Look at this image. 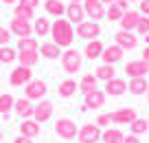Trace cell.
Segmentation results:
<instances>
[{
    "mask_svg": "<svg viewBox=\"0 0 149 143\" xmlns=\"http://www.w3.org/2000/svg\"><path fill=\"white\" fill-rule=\"evenodd\" d=\"M44 9L48 15H55V18H61L66 13V5L61 0H44Z\"/></svg>",
    "mask_w": 149,
    "mask_h": 143,
    "instance_id": "cell-23",
    "label": "cell"
},
{
    "mask_svg": "<svg viewBox=\"0 0 149 143\" xmlns=\"http://www.w3.org/2000/svg\"><path fill=\"white\" fill-rule=\"evenodd\" d=\"M35 22H33V33H35L37 37H46L51 35V22H48L46 18H33Z\"/></svg>",
    "mask_w": 149,
    "mask_h": 143,
    "instance_id": "cell-26",
    "label": "cell"
},
{
    "mask_svg": "<svg viewBox=\"0 0 149 143\" xmlns=\"http://www.w3.org/2000/svg\"><path fill=\"white\" fill-rule=\"evenodd\" d=\"M125 90H127V84L123 82V79H118V77L105 82V95H110V97H118V95H123Z\"/></svg>",
    "mask_w": 149,
    "mask_h": 143,
    "instance_id": "cell-19",
    "label": "cell"
},
{
    "mask_svg": "<svg viewBox=\"0 0 149 143\" xmlns=\"http://www.w3.org/2000/svg\"><path fill=\"white\" fill-rule=\"evenodd\" d=\"M77 137H79V143H99L101 141V128L97 123H86Z\"/></svg>",
    "mask_w": 149,
    "mask_h": 143,
    "instance_id": "cell-6",
    "label": "cell"
},
{
    "mask_svg": "<svg viewBox=\"0 0 149 143\" xmlns=\"http://www.w3.org/2000/svg\"><path fill=\"white\" fill-rule=\"evenodd\" d=\"M130 130H132V134H136V137H138V134H145L149 130V121L145 119V117H136V119L130 123Z\"/></svg>",
    "mask_w": 149,
    "mask_h": 143,
    "instance_id": "cell-31",
    "label": "cell"
},
{
    "mask_svg": "<svg viewBox=\"0 0 149 143\" xmlns=\"http://www.w3.org/2000/svg\"><path fill=\"white\" fill-rule=\"evenodd\" d=\"M127 90L134 92V95H143V92L149 90V84H147L145 77H134V79H130V84H127Z\"/></svg>",
    "mask_w": 149,
    "mask_h": 143,
    "instance_id": "cell-27",
    "label": "cell"
},
{
    "mask_svg": "<svg viewBox=\"0 0 149 143\" xmlns=\"http://www.w3.org/2000/svg\"><path fill=\"white\" fill-rule=\"evenodd\" d=\"M81 53L77 51V49H66L64 53H61V66H64L66 73H79L81 68Z\"/></svg>",
    "mask_w": 149,
    "mask_h": 143,
    "instance_id": "cell-2",
    "label": "cell"
},
{
    "mask_svg": "<svg viewBox=\"0 0 149 143\" xmlns=\"http://www.w3.org/2000/svg\"><path fill=\"white\" fill-rule=\"evenodd\" d=\"M123 143H140V141H138V137H136V134H127V137L123 139Z\"/></svg>",
    "mask_w": 149,
    "mask_h": 143,
    "instance_id": "cell-42",
    "label": "cell"
},
{
    "mask_svg": "<svg viewBox=\"0 0 149 143\" xmlns=\"http://www.w3.org/2000/svg\"><path fill=\"white\" fill-rule=\"evenodd\" d=\"M77 90H79V84L74 82V79H64V82L59 84V88H57V92H59L61 99H70Z\"/></svg>",
    "mask_w": 149,
    "mask_h": 143,
    "instance_id": "cell-22",
    "label": "cell"
},
{
    "mask_svg": "<svg viewBox=\"0 0 149 143\" xmlns=\"http://www.w3.org/2000/svg\"><path fill=\"white\" fill-rule=\"evenodd\" d=\"M97 84H99L97 75H94V73H88V75H84V77H81V82H79V90L84 92V95H88V92L97 90Z\"/></svg>",
    "mask_w": 149,
    "mask_h": 143,
    "instance_id": "cell-24",
    "label": "cell"
},
{
    "mask_svg": "<svg viewBox=\"0 0 149 143\" xmlns=\"http://www.w3.org/2000/svg\"><path fill=\"white\" fill-rule=\"evenodd\" d=\"M147 101H149V90H147Z\"/></svg>",
    "mask_w": 149,
    "mask_h": 143,
    "instance_id": "cell-50",
    "label": "cell"
},
{
    "mask_svg": "<svg viewBox=\"0 0 149 143\" xmlns=\"http://www.w3.org/2000/svg\"><path fill=\"white\" fill-rule=\"evenodd\" d=\"M77 35L81 37V40H99V35H101V24L94 22V20H84V22L77 24Z\"/></svg>",
    "mask_w": 149,
    "mask_h": 143,
    "instance_id": "cell-3",
    "label": "cell"
},
{
    "mask_svg": "<svg viewBox=\"0 0 149 143\" xmlns=\"http://www.w3.org/2000/svg\"><path fill=\"white\" fill-rule=\"evenodd\" d=\"M136 33H138V35H149V15H140Z\"/></svg>",
    "mask_w": 149,
    "mask_h": 143,
    "instance_id": "cell-37",
    "label": "cell"
},
{
    "mask_svg": "<svg viewBox=\"0 0 149 143\" xmlns=\"http://www.w3.org/2000/svg\"><path fill=\"white\" fill-rule=\"evenodd\" d=\"M20 134L29 139H35L40 134V123L35 119H22V125H20Z\"/></svg>",
    "mask_w": 149,
    "mask_h": 143,
    "instance_id": "cell-21",
    "label": "cell"
},
{
    "mask_svg": "<svg viewBox=\"0 0 149 143\" xmlns=\"http://www.w3.org/2000/svg\"><path fill=\"white\" fill-rule=\"evenodd\" d=\"M37 37L29 35V37H20L18 40V51H37Z\"/></svg>",
    "mask_w": 149,
    "mask_h": 143,
    "instance_id": "cell-33",
    "label": "cell"
},
{
    "mask_svg": "<svg viewBox=\"0 0 149 143\" xmlns=\"http://www.w3.org/2000/svg\"><path fill=\"white\" fill-rule=\"evenodd\" d=\"M123 13H127V11H123L121 7L116 5V2H112V5L105 9V18L110 20V22H118V20L123 18Z\"/></svg>",
    "mask_w": 149,
    "mask_h": 143,
    "instance_id": "cell-32",
    "label": "cell"
},
{
    "mask_svg": "<svg viewBox=\"0 0 149 143\" xmlns=\"http://www.w3.org/2000/svg\"><path fill=\"white\" fill-rule=\"evenodd\" d=\"M13 143H33V139H29V137H22V134H20V137L15 139Z\"/></svg>",
    "mask_w": 149,
    "mask_h": 143,
    "instance_id": "cell-43",
    "label": "cell"
},
{
    "mask_svg": "<svg viewBox=\"0 0 149 143\" xmlns=\"http://www.w3.org/2000/svg\"><path fill=\"white\" fill-rule=\"evenodd\" d=\"M114 64H101L97 70H94V75H97L99 82H110V79H114Z\"/></svg>",
    "mask_w": 149,
    "mask_h": 143,
    "instance_id": "cell-30",
    "label": "cell"
},
{
    "mask_svg": "<svg viewBox=\"0 0 149 143\" xmlns=\"http://www.w3.org/2000/svg\"><path fill=\"white\" fill-rule=\"evenodd\" d=\"M40 55L48 57V60H55V57H61V49L55 42H44V44H40Z\"/></svg>",
    "mask_w": 149,
    "mask_h": 143,
    "instance_id": "cell-25",
    "label": "cell"
},
{
    "mask_svg": "<svg viewBox=\"0 0 149 143\" xmlns=\"http://www.w3.org/2000/svg\"><path fill=\"white\" fill-rule=\"evenodd\" d=\"M112 121H114V123H121V125H130L132 121L136 119V110L134 108H121V110H116V112H112Z\"/></svg>",
    "mask_w": 149,
    "mask_h": 143,
    "instance_id": "cell-16",
    "label": "cell"
},
{
    "mask_svg": "<svg viewBox=\"0 0 149 143\" xmlns=\"http://www.w3.org/2000/svg\"><path fill=\"white\" fill-rule=\"evenodd\" d=\"M84 11L90 20L99 22V20L105 15V9H103V2L101 0H84Z\"/></svg>",
    "mask_w": 149,
    "mask_h": 143,
    "instance_id": "cell-9",
    "label": "cell"
},
{
    "mask_svg": "<svg viewBox=\"0 0 149 143\" xmlns=\"http://www.w3.org/2000/svg\"><path fill=\"white\" fill-rule=\"evenodd\" d=\"M0 141H2V130H0Z\"/></svg>",
    "mask_w": 149,
    "mask_h": 143,
    "instance_id": "cell-49",
    "label": "cell"
},
{
    "mask_svg": "<svg viewBox=\"0 0 149 143\" xmlns=\"http://www.w3.org/2000/svg\"><path fill=\"white\" fill-rule=\"evenodd\" d=\"M18 60V53L11 49V46H0V62L2 64H11V62Z\"/></svg>",
    "mask_w": 149,
    "mask_h": 143,
    "instance_id": "cell-35",
    "label": "cell"
},
{
    "mask_svg": "<svg viewBox=\"0 0 149 143\" xmlns=\"http://www.w3.org/2000/svg\"><path fill=\"white\" fill-rule=\"evenodd\" d=\"M127 2H138V0H127Z\"/></svg>",
    "mask_w": 149,
    "mask_h": 143,
    "instance_id": "cell-48",
    "label": "cell"
},
{
    "mask_svg": "<svg viewBox=\"0 0 149 143\" xmlns=\"http://www.w3.org/2000/svg\"><path fill=\"white\" fill-rule=\"evenodd\" d=\"M140 15H149V0L140 2Z\"/></svg>",
    "mask_w": 149,
    "mask_h": 143,
    "instance_id": "cell-41",
    "label": "cell"
},
{
    "mask_svg": "<svg viewBox=\"0 0 149 143\" xmlns=\"http://www.w3.org/2000/svg\"><path fill=\"white\" fill-rule=\"evenodd\" d=\"M103 104H105V92L103 90H92L86 95V101H84V110H97V108H101Z\"/></svg>",
    "mask_w": 149,
    "mask_h": 143,
    "instance_id": "cell-14",
    "label": "cell"
},
{
    "mask_svg": "<svg viewBox=\"0 0 149 143\" xmlns=\"http://www.w3.org/2000/svg\"><path fill=\"white\" fill-rule=\"evenodd\" d=\"M147 121H149V119H147Z\"/></svg>",
    "mask_w": 149,
    "mask_h": 143,
    "instance_id": "cell-51",
    "label": "cell"
},
{
    "mask_svg": "<svg viewBox=\"0 0 149 143\" xmlns=\"http://www.w3.org/2000/svg\"><path fill=\"white\" fill-rule=\"evenodd\" d=\"M11 35H13V33H11L9 29L0 27V46H9V42H11Z\"/></svg>",
    "mask_w": 149,
    "mask_h": 143,
    "instance_id": "cell-38",
    "label": "cell"
},
{
    "mask_svg": "<svg viewBox=\"0 0 149 143\" xmlns=\"http://www.w3.org/2000/svg\"><path fill=\"white\" fill-rule=\"evenodd\" d=\"M9 31L13 33L15 37H29V35H33V24H31V20L13 18V20H11Z\"/></svg>",
    "mask_w": 149,
    "mask_h": 143,
    "instance_id": "cell-8",
    "label": "cell"
},
{
    "mask_svg": "<svg viewBox=\"0 0 149 143\" xmlns=\"http://www.w3.org/2000/svg\"><path fill=\"white\" fill-rule=\"evenodd\" d=\"M20 7H26V9H35L37 5H40V0H18Z\"/></svg>",
    "mask_w": 149,
    "mask_h": 143,
    "instance_id": "cell-39",
    "label": "cell"
},
{
    "mask_svg": "<svg viewBox=\"0 0 149 143\" xmlns=\"http://www.w3.org/2000/svg\"><path fill=\"white\" fill-rule=\"evenodd\" d=\"M143 62H147V64H149V46H145V49H143Z\"/></svg>",
    "mask_w": 149,
    "mask_h": 143,
    "instance_id": "cell-44",
    "label": "cell"
},
{
    "mask_svg": "<svg viewBox=\"0 0 149 143\" xmlns=\"http://www.w3.org/2000/svg\"><path fill=\"white\" fill-rule=\"evenodd\" d=\"M2 2H5V5H15L18 0H2Z\"/></svg>",
    "mask_w": 149,
    "mask_h": 143,
    "instance_id": "cell-45",
    "label": "cell"
},
{
    "mask_svg": "<svg viewBox=\"0 0 149 143\" xmlns=\"http://www.w3.org/2000/svg\"><path fill=\"white\" fill-rule=\"evenodd\" d=\"M123 53H125V51H123L118 44H110V46L103 49L101 60H103V64H116V62L123 60Z\"/></svg>",
    "mask_w": 149,
    "mask_h": 143,
    "instance_id": "cell-13",
    "label": "cell"
},
{
    "mask_svg": "<svg viewBox=\"0 0 149 143\" xmlns=\"http://www.w3.org/2000/svg\"><path fill=\"white\" fill-rule=\"evenodd\" d=\"M31 79H33V73H31L29 66H18V68H13L11 75H9L11 86H26Z\"/></svg>",
    "mask_w": 149,
    "mask_h": 143,
    "instance_id": "cell-7",
    "label": "cell"
},
{
    "mask_svg": "<svg viewBox=\"0 0 149 143\" xmlns=\"http://www.w3.org/2000/svg\"><path fill=\"white\" fill-rule=\"evenodd\" d=\"M46 92H48V86H46V82H44V79H31V82L24 86V97L31 99V101H33V99H37V101H40Z\"/></svg>",
    "mask_w": 149,
    "mask_h": 143,
    "instance_id": "cell-5",
    "label": "cell"
},
{
    "mask_svg": "<svg viewBox=\"0 0 149 143\" xmlns=\"http://www.w3.org/2000/svg\"><path fill=\"white\" fill-rule=\"evenodd\" d=\"M33 104H31V99H15V104H13V110H15V115L20 117V119H31L33 117Z\"/></svg>",
    "mask_w": 149,
    "mask_h": 143,
    "instance_id": "cell-18",
    "label": "cell"
},
{
    "mask_svg": "<svg viewBox=\"0 0 149 143\" xmlns=\"http://www.w3.org/2000/svg\"><path fill=\"white\" fill-rule=\"evenodd\" d=\"M18 60H20V66H29V68H33V66L40 62V55H37V51H20Z\"/></svg>",
    "mask_w": 149,
    "mask_h": 143,
    "instance_id": "cell-29",
    "label": "cell"
},
{
    "mask_svg": "<svg viewBox=\"0 0 149 143\" xmlns=\"http://www.w3.org/2000/svg\"><path fill=\"white\" fill-rule=\"evenodd\" d=\"M103 49H105V44H103L101 40H90L88 44H86V49H84V55L88 57V60H97V57H101Z\"/></svg>",
    "mask_w": 149,
    "mask_h": 143,
    "instance_id": "cell-20",
    "label": "cell"
},
{
    "mask_svg": "<svg viewBox=\"0 0 149 143\" xmlns=\"http://www.w3.org/2000/svg\"><path fill=\"white\" fill-rule=\"evenodd\" d=\"M125 134L121 132L118 128H107L105 132H101V141L103 143H123Z\"/></svg>",
    "mask_w": 149,
    "mask_h": 143,
    "instance_id": "cell-28",
    "label": "cell"
},
{
    "mask_svg": "<svg viewBox=\"0 0 149 143\" xmlns=\"http://www.w3.org/2000/svg\"><path fill=\"white\" fill-rule=\"evenodd\" d=\"M125 73H127V77H130V79H134V77H145V75L149 73V64H147V62H143V60L127 62Z\"/></svg>",
    "mask_w": 149,
    "mask_h": 143,
    "instance_id": "cell-15",
    "label": "cell"
},
{
    "mask_svg": "<svg viewBox=\"0 0 149 143\" xmlns=\"http://www.w3.org/2000/svg\"><path fill=\"white\" fill-rule=\"evenodd\" d=\"M33 15H35V9H26V7H20V5H15V9H13V18L33 20Z\"/></svg>",
    "mask_w": 149,
    "mask_h": 143,
    "instance_id": "cell-36",
    "label": "cell"
},
{
    "mask_svg": "<svg viewBox=\"0 0 149 143\" xmlns=\"http://www.w3.org/2000/svg\"><path fill=\"white\" fill-rule=\"evenodd\" d=\"M84 18H86L84 2H68V7H66V20L70 24H79V22H84Z\"/></svg>",
    "mask_w": 149,
    "mask_h": 143,
    "instance_id": "cell-10",
    "label": "cell"
},
{
    "mask_svg": "<svg viewBox=\"0 0 149 143\" xmlns=\"http://www.w3.org/2000/svg\"><path fill=\"white\" fill-rule=\"evenodd\" d=\"M51 117H53V104L46 101V99H40V104L33 108V119H35L37 123H44V121H48Z\"/></svg>",
    "mask_w": 149,
    "mask_h": 143,
    "instance_id": "cell-11",
    "label": "cell"
},
{
    "mask_svg": "<svg viewBox=\"0 0 149 143\" xmlns=\"http://www.w3.org/2000/svg\"><path fill=\"white\" fill-rule=\"evenodd\" d=\"M68 2H84V0H68Z\"/></svg>",
    "mask_w": 149,
    "mask_h": 143,
    "instance_id": "cell-47",
    "label": "cell"
},
{
    "mask_svg": "<svg viewBox=\"0 0 149 143\" xmlns=\"http://www.w3.org/2000/svg\"><path fill=\"white\" fill-rule=\"evenodd\" d=\"M138 20H140V11L130 9L127 13H123V18L118 20V24H121L123 31H136V27H138Z\"/></svg>",
    "mask_w": 149,
    "mask_h": 143,
    "instance_id": "cell-17",
    "label": "cell"
},
{
    "mask_svg": "<svg viewBox=\"0 0 149 143\" xmlns=\"http://www.w3.org/2000/svg\"><path fill=\"white\" fill-rule=\"evenodd\" d=\"M51 35H53V42H55L59 49H70L74 40V29L68 20H61L57 18L55 22L51 24Z\"/></svg>",
    "mask_w": 149,
    "mask_h": 143,
    "instance_id": "cell-1",
    "label": "cell"
},
{
    "mask_svg": "<svg viewBox=\"0 0 149 143\" xmlns=\"http://www.w3.org/2000/svg\"><path fill=\"white\" fill-rule=\"evenodd\" d=\"M55 134L61 137V139H66V141H70V139H74L77 134H79V130H77V125H74L72 119L61 117V119L55 121Z\"/></svg>",
    "mask_w": 149,
    "mask_h": 143,
    "instance_id": "cell-4",
    "label": "cell"
},
{
    "mask_svg": "<svg viewBox=\"0 0 149 143\" xmlns=\"http://www.w3.org/2000/svg\"><path fill=\"white\" fill-rule=\"evenodd\" d=\"M13 104H15V99L11 97L9 92L0 95V115H9V112L13 110Z\"/></svg>",
    "mask_w": 149,
    "mask_h": 143,
    "instance_id": "cell-34",
    "label": "cell"
},
{
    "mask_svg": "<svg viewBox=\"0 0 149 143\" xmlns=\"http://www.w3.org/2000/svg\"><path fill=\"white\" fill-rule=\"evenodd\" d=\"M110 121H112V117H110V115H99V119H97V125L101 128V125H107Z\"/></svg>",
    "mask_w": 149,
    "mask_h": 143,
    "instance_id": "cell-40",
    "label": "cell"
},
{
    "mask_svg": "<svg viewBox=\"0 0 149 143\" xmlns=\"http://www.w3.org/2000/svg\"><path fill=\"white\" fill-rule=\"evenodd\" d=\"M101 2H107V5H112V2H116V0H101Z\"/></svg>",
    "mask_w": 149,
    "mask_h": 143,
    "instance_id": "cell-46",
    "label": "cell"
},
{
    "mask_svg": "<svg viewBox=\"0 0 149 143\" xmlns=\"http://www.w3.org/2000/svg\"><path fill=\"white\" fill-rule=\"evenodd\" d=\"M114 40H116V44L121 46L123 51H132V49L138 46V37H136L132 31H123V29L114 35Z\"/></svg>",
    "mask_w": 149,
    "mask_h": 143,
    "instance_id": "cell-12",
    "label": "cell"
}]
</instances>
